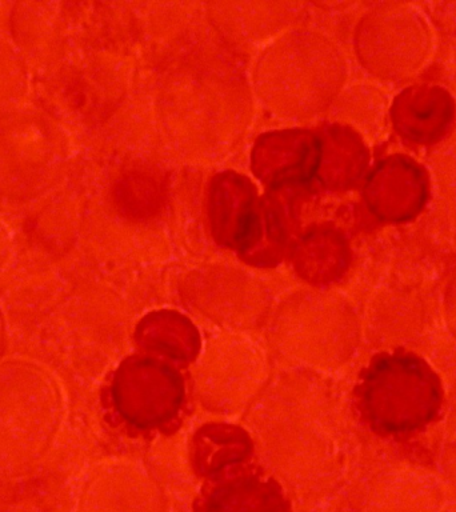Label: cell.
Instances as JSON below:
<instances>
[{"label":"cell","mask_w":456,"mask_h":512,"mask_svg":"<svg viewBox=\"0 0 456 512\" xmlns=\"http://www.w3.org/2000/svg\"><path fill=\"white\" fill-rule=\"evenodd\" d=\"M64 415L58 376L28 358L0 360V474L38 466L54 446Z\"/></svg>","instance_id":"1"},{"label":"cell","mask_w":456,"mask_h":512,"mask_svg":"<svg viewBox=\"0 0 456 512\" xmlns=\"http://www.w3.org/2000/svg\"><path fill=\"white\" fill-rule=\"evenodd\" d=\"M443 398L442 380L430 363L404 350L375 356L356 388L364 422L384 436L423 430L439 415Z\"/></svg>","instance_id":"2"},{"label":"cell","mask_w":456,"mask_h":512,"mask_svg":"<svg viewBox=\"0 0 456 512\" xmlns=\"http://www.w3.org/2000/svg\"><path fill=\"white\" fill-rule=\"evenodd\" d=\"M62 160L58 128L46 116L15 110L0 118V195L40 194L58 179Z\"/></svg>","instance_id":"3"},{"label":"cell","mask_w":456,"mask_h":512,"mask_svg":"<svg viewBox=\"0 0 456 512\" xmlns=\"http://www.w3.org/2000/svg\"><path fill=\"white\" fill-rule=\"evenodd\" d=\"M184 380L170 364L150 356L124 360L112 380V400L124 422L142 430L166 426L182 410Z\"/></svg>","instance_id":"4"},{"label":"cell","mask_w":456,"mask_h":512,"mask_svg":"<svg viewBox=\"0 0 456 512\" xmlns=\"http://www.w3.org/2000/svg\"><path fill=\"white\" fill-rule=\"evenodd\" d=\"M427 46L423 20L411 10H376L360 24V58L387 78H406L422 64Z\"/></svg>","instance_id":"5"},{"label":"cell","mask_w":456,"mask_h":512,"mask_svg":"<svg viewBox=\"0 0 456 512\" xmlns=\"http://www.w3.org/2000/svg\"><path fill=\"white\" fill-rule=\"evenodd\" d=\"M426 170L406 155H391L376 164L364 186V200L376 218L387 223L414 219L426 206Z\"/></svg>","instance_id":"6"},{"label":"cell","mask_w":456,"mask_h":512,"mask_svg":"<svg viewBox=\"0 0 456 512\" xmlns=\"http://www.w3.org/2000/svg\"><path fill=\"white\" fill-rule=\"evenodd\" d=\"M320 151L319 135L303 128H288L259 136L251 152V170L272 188L294 187L315 176Z\"/></svg>","instance_id":"7"},{"label":"cell","mask_w":456,"mask_h":512,"mask_svg":"<svg viewBox=\"0 0 456 512\" xmlns=\"http://www.w3.org/2000/svg\"><path fill=\"white\" fill-rule=\"evenodd\" d=\"M259 202L258 192L246 176L234 171L215 175L207 198L208 220L215 242L242 254L254 232Z\"/></svg>","instance_id":"8"},{"label":"cell","mask_w":456,"mask_h":512,"mask_svg":"<svg viewBox=\"0 0 456 512\" xmlns=\"http://www.w3.org/2000/svg\"><path fill=\"white\" fill-rule=\"evenodd\" d=\"M455 119V102L440 86L419 84L396 96L391 120L396 132L408 142L432 144L442 139Z\"/></svg>","instance_id":"9"},{"label":"cell","mask_w":456,"mask_h":512,"mask_svg":"<svg viewBox=\"0 0 456 512\" xmlns=\"http://www.w3.org/2000/svg\"><path fill=\"white\" fill-rule=\"evenodd\" d=\"M196 512H290V504L275 480L250 474L212 484Z\"/></svg>","instance_id":"10"},{"label":"cell","mask_w":456,"mask_h":512,"mask_svg":"<svg viewBox=\"0 0 456 512\" xmlns=\"http://www.w3.org/2000/svg\"><path fill=\"white\" fill-rule=\"evenodd\" d=\"M320 151L316 178L328 190H348L366 174L368 150L352 128L332 124L319 135Z\"/></svg>","instance_id":"11"},{"label":"cell","mask_w":456,"mask_h":512,"mask_svg":"<svg viewBox=\"0 0 456 512\" xmlns=\"http://www.w3.org/2000/svg\"><path fill=\"white\" fill-rule=\"evenodd\" d=\"M294 199L287 194H268L260 199L258 218L246 250L240 254L254 266H274L290 247L296 227Z\"/></svg>","instance_id":"12"},{"label":"cell","mask_w":456,"mask_h":512,"mask_svg":"<svg viewBox=\"0 0 456 512\" xmlns=\"http://www.w3.org/2000/svg\"><path fill=\"white\" fill-rule=\"evenodd\" d=\"M251 448L250 436L242 428L212 423L192 438L191 460L199 475L216 476L246 460Z\"/></svg>","instance_id":"13"},{"label":"cell","mask_w":456,"mask_h":512,"mask_svg":"<svg viewBox=\"0 0 456 512\" xmlns=\"http://www.w3.org/2000/svg\"><path fill=\"white\" fill-rule=\"evenodd\" d=\"M136 339L144 350L188 362L198 355L200 338L191 320L179 312H151L136 328Z\"/></svg>","instance_id":"14"},{"label":"cell","mask_w":456,"mask_h":512,"mask_svg":"<svg viewBox=\"0 0 456 512\" xmlns=\"http://www.w3.org/2000/svg\"><path fill=\"white\" fill-rule=\"evenodd\" d=\"M295 270L315 284L334 282L346 271L350 250L338 232L318 230L303 236L292 251Z\"/></svg>","instance_id":"15"},{"label":"cell","mask_w":456,"mask_h":512,"mask_svg":"<svg viewBox=\"0 0 456 512\" xmlns=\"http://www.w3.org/2000/svg\"><path fill=\"white\" fill-rule=\"evenodd\" d=\"M27 91V71L20 52L0 38V118L18 110Z\"/></svg>","instance_id":"16"},{"label":"cell","mask_w":456,"mask_h":512,"mask_svg":"<svg viewBox=\"0 0 456 512\" xmlns=\"http://www.w3.org/2000/svg\"><path fill=\"white\" fill-rule=\"evenodd\" d=\"M118 204L120 210L132 218H146L154 214L160 204L159 184L147 175L134 174L119 183Z\"/></svg>","instance_id":"17"},{"label":"cell","mask_w":456,"mask_h":512,"mask_svg":"<svg viewBox=\"0 0 456 512\" xmlns=\"http://www.w3.org/2000/svg\"><path fill=\"white\" fill-rule=\"evenodd\" d=\"M446 322L456 339V280L448 291L446 300Z\"/></svg>","instance_id":"18"},{"label":"cell","mask_w":456,"mask_h":512,"mask_svg":"<svg viewBox=\"0 0 456 512\" xmlns=\"http://www.w3.org/2000/svg\"><path fill=\"white\" fill-rule=\"evenodd\" d=\"M11 238L8 234L6 227L0 223V270L6 266L8 259L11 256Z\"/></svg>","instance_id":"19"},{"label":"cell","mask_w":456,"mask_h":512,"mask_svg":"<svg viewBox=\"0 0 456 512\" xmlns=\"http://www.w3.org/2000/svg\"><path fill=\"white\" fill-rule=\"evenodd\" d=\"M8 348V332L6 318H4L2 308H0V360L6 358Z\"/></svg>","instance_id":"20"}]
</instances>
